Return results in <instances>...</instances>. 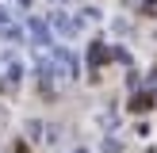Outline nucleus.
<instances>
[{
  "label": "nucleus",
  "instance_id": "nucleus-1",
  "mask_svg": "<svg viewBox=\"0 0 157 153\" xmlns=\"http://www.w3.org/2000/svg\"><path fill=\"white\" fill-rule=\"evenodd\" d=\"M104 58H107V50H104V46L96 42V50H92V61H96V65H100V61H104Z\"/></svg>",
  "mask_w": 157,
  "mask_h": 153
}]
</instances>
